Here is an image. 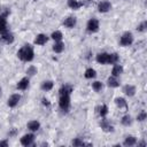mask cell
Listing matches in <instances>:
<instances>
[{
	"instance_id": "1",
	"label": "cell",
	"mask_w": 147,
	"mask_h": 147,
	"mask_svg": "<svg viewBox=\"0 0 147 147\" xmlns=\"http://www.w3.org/2000/svg\"><path fill=\"white\" fill-rule=\"evenodd\" d=\"M16 55L23 62H31L34 59V51H33V48H32L31 45L26 44V45H23L17 51V54Z\"/></svg>"
},
{
	"instance_id": "2",
	"label": "cell",
	"mask_w": 147,
	"mask_h": 147,
	"mask_svg": "<svg viewBox=\"0 0 147 147\" xmlns=\"http://www.w3.org/2000/svg\"><path fill=\"white\" fill-rule=\"evenodd\" d=\"M70 95L68 94H62L59 95V107L63 113H68L70 109Z\"/></svg>"
},
{
	"instance_id": "3",
	"label": "cell",
	"mask_w": 147,
	"mask_h": 147,
	"mask_svg": "<svg viewBox=\"0 0 147 147\" xmlns=\"http://www.w3.org/2000/svg\"><path fill=\"white\" fill-rule=\"evenodd\" d=\"M133 40H134L133 33L130 32V31H126L119 38V46H122V47H129V46H131L133 44Z\"/></svg>"
},
{
	"instance_id": "4",
	"label": "cell",
	"mask_w": 147,
	"mask_h": 147,
	"mask_svg": "<svg viewBox=\"0 0 147 147\" xmlns=\"http://www.w3.org/2000/svg\"><path fill=\"white\" fill-rule=\"evenodd\" d=\"M7 15H8V11L0 14V37L9 32V28L7 24Z\"/></svg>"
},
{
	"instance_id": "5",
	"label": "cell",
	"mask_w": 147,
	"mask_h": 147,
	"mask_svg": "<svg viewBox=\"0 0 147 147\" xmlns=\"http://www.w3.org/2000/svg\"><path fill=\"white\" fill-rule=\"evenodd\" d=\"M99 28H100V23H99V20L95 18V17H92L87 21V24H86V30L90 32V33H94V32H98L99 31Z\"/></svg>"
},
{
	"instance_id": "6",
	"label": "cell",
	"mask_w": 147,
	"mask_h": 147,
	"mask_svg": "<svg viewBox=\"0 0 147 147\" xmlns=\"http://www.w3.org/2000/svg\"><path fill=\"white\" fill-rule=\"evenodd\" d=\"M34 134L33 133H26V134H24L22 138H21V145H23V146H25V147H28V146H31V145H33V142H34Z\"/></svg>"
},
{
	"instance_id": "7",
	"label": "cell",
	"mask_w": 147,
	"mask_h": 147,
	"mask_svg": "<svg viewBox=\"0 0 147 147\" xmlns=\"http://www.w3.org/2000/svg\"><path fill=\"white\" fill-rule=\"evenodd\" d=\"M20 100H21V94L14 93V94H11V95L8 98V100H7V106H8L9 108H14V107H16V106L18 105Z\"/></svg>"
},
{
	"instance_id": "8",
	"label": "cell",
	"mask_w": 147,
	"mask_h": 147,
	"mask_svg": "<svg viewBox=\"0 0 147 147\" xmlns=\"http://www.w3.org/2000/svg\"><path fill=\"white\" fill-rule=\"evenodd\" d=\"M111 9V3L108 0H102L98 3V11L99 13H107Z\"/></svg>"
},
{
	"instance_id": "9",
	"label": "cell",
	"mask_w": 147,
	"mask_h": 147,
	"mask_svg": "<svg viewBox=\"0 0 147 147\" xmlns=\"http://www.w3.org/2000/svg\"><path fill=\"white\" fill-rule=\"evenodd\" d=\"M122 92H123L126 96L131 98V96H134V94H136L137 90H136V86H133V85H131V84H126V85H124V86H123Z\"/></svg>"
},
{
	"instance_id": "10",
	"label": "cell",
	"mask_w": 147,
	"mask_h": 147,
	"mask_svg": "<svg viewBox=\"0 0 147 147\" xmlns=\"http://www.w3.org/2000/svg\"><path fill=\"white\" fill-rule=\"evenodd\" d=\"M95 60L100 64H108L109 63V53H106V52L99 53V54H96Z\"/></svg>"
},
{
	"instance_id": "11",
	"label": "cell",
	"mask_w": 147,
	"mask_h": 147,
	"mask_svg": "<svg viewBox=\"0 0 147 147\" xmlns=\"http://www.w3.org/2000/svg\"><path fill=\"white\" fill-rule=\"evenodd\" d=\"M48 39H49V37H48L47 34H45V33H39V34L36 36L33 42H34L36 45H38V46H42V45H45V44L48 41Z\"/></svg>"
},
{
	"instance_id": "12",
	"label": "cell",
	"mask_w": 147,
	"mask_h": 147,
	"mask_svg": "<svg viewBox=\"0 0 147 147\" xmlns=\"http://www.w3.org/2000/svg\"><path fill=\"white\" fill-rule=\"evenodd\" d=\"M76 24H77V18H76L75 16H68V17H65V18L63 20V25H64L65 28H68V29L75 28Z\"/></svg>"
},
{
	"instance_id": "13",
	"label": "cell",
	"mask_w": 147,
	"mask_h": 147,
	"mask_svg": "<svg viewBox=\"0 0 147 147\" xmlns=\"http://www.w3.org/2000/svg\"><path fill=\"white\" fill-rule=\"evenodd\" d=\"M100 126L105 132H113L114 131V126L110 124V122L106 117H102V119L100 122Z\"/></svg>"
},
{
	"instance_id": "14",
	"label": "cell",
	"mask_w": 147,
	"mask_h": 147,
	"mask_svg": "<svg viewBox=\"0 0 147 147\" xmlns=\"http://www.w3.org/2000/svg\"><path fill=\"white\" fill-rule=\"evenodd\" d=\"M29 77H23L22 79L18 80V83L16 84V88L20 90V91H25L28 87H29Z\"/></svg>"
},
{
	"instance_id": "15",
	"label": "cell",
	"mask_w": 147,
	"mask_h": 147,
	"mask_svg": "<svg viewBox=\"0 0 147 147\" xmlns=\"http://www.w3.org/2000/svg\"><path fill=\"white\" fill-rule=\"evenodd\" d=\"M107 86L108 87H113V88H115V87H118L119 86V80H118V77H114V76H109L108 78H107Z\"/></svg>"
},
{
	"instance_id": "16",
	"label": "cell",
	"mask_w": 147,
	"mask_h": 147,
	"mask_svg": "<svg viewBox=\"0 0 147 147\" xmlns=\"http://www.w3.org/2000/svg\"><path fill=\"white\" fill-rule=\"evenodd\" d=\"M124 71V68L123 65L116 63V64H113V69H111V76L114 77H119Z\"/></svg>"
},
{
	"instance_id": "17",
	"label": "cell",
	"mask_w": 147,
	"mask_h": 147,
	"mask_svg": "<svg viewBox=\"0 0 147 147\" xmlns=\"http://www.w3.org/2000/svg\"><path fill=\"white\" fill-rule=\"evenodd\" d=\"M74 92V87L69 84H64L60 87L59 90V95H62V94H68V95H71V93Z\"/></svg>"
},
{
	"instance_id": "18",
	"label": "cell",
	"mask_w": 147,
	"mask_h": 147,
	"mask_svg": "<svg viewBox=\"0 0 147 147\" xmlns=\"http://www.w3.org/2000/svg\"><path fill=\"white\" fill-rule=\"evenodd\" d=\"M26 126H28V129H29L31 132H36V131H38V130L40 129V123H39L38 121H36V119H32V121L28 122Z\"/></svg>"
},
{
	"instance_id": "19",
	"label": "cell",
	"mask_w": 147,
	"mask_h": 147,
	"mask_svg": "<svg viewBox=\"0 0 147 147\" xmlns=\"http://www.w3.org/2000/svg\"><path fill=\"white\" fill-rule=\"evenodd\" d=\"M67 5H68L69 8L74 9V10H77V9H79L80 7H83L84 3L80 2L79 0H68V1H67Z\"/></svg>"
},
{
	"instance_id": "20",
	"label": "cell",
	"mask_w": 147,
	"mask_h": 147,
	"mask_svg": "<svg viewBox=\"0 0 147 147\" xmlns=\"http://www.w3.org/2000/svg\"><path fill=\"white\" fill-rule=\"evenodd\" d=\"M115 105L119 108V109H127V102L124 98L122 96H117L115 99Z\"/></svg>"
},
{
	"instance_id": "21",
	"label": "cell",
	"mask_w": 147,
	"mask_h": 147,
	"mask_svg": "<svg viewBox=\"0 0 147 147\" xmlns=\"http://www.w3.org/2000/svg\"><path fill=\"white\" fill-rule=\"evenodd\" d=\"M136 144H137V138L134 136H127L123 141V145L125 147H131V146H134Z\"/></svg>"
},
{
	"instance_id": "22",
	"label": "cell",
	"mask_w": 147,
	"mask_h": 147,
	"mask_svg": "<svg viewBox=\"0 0 147 147\" xmlns=\"http://www.w3.org/2000/svg\"><path fill=\"white\" fill-rule=\"evenodd\" d=\"M52 49H53V52H55L57 54L62 53L64 51V42H62V41H54V45H53Z\"/></svg>"
},
{
	"instance_id": "23",
	"label": "cell",
	"mask_w": 147,
	"mask_h": 147,
	"mask_svg": "<svg viewBox=\"0 0 147 147\" xmlns=\"http://www.w3.org/2000/svg\"><path fill=\"white\" fill-rule=\"evenodd\" d=\"M53 86H54L53 80H44V82L41 83V85H40V88H41L44 92H48V91H51V90L53 88Z\"/></svg>"
},
{
	"instance_id": "24",
	"label": "cell",
	"mask_w": 147,
	"mask_h": 147,
	"mask_svg": "<svg viewBox=\"0 0 147 147\" xmlns=\"http://www.w3.org/2000/svg\"><path fill=\"white\" fill-rule=\"evenodd\" d=\"M84 77H85L86 79H93V78H95V77H96V71H95V69H93V68H87V69L85 70V72H84Z\"/></svg>"
},
{
	"instance_id": "25",
	"label": "cell",
	"mask_w": 147,
	"mask_h": 147,
	"mask_svg": "<svg viewBox=\"0 0 147 147\" xmlns=\"http://www.w3.org/2000/svg\"><path fill=\"white\" fill-rule=\"evenodd\" d=\"M96 111L99 113V115L101 117H106L108 114V106L107 105H101L99 107H96Z\"/></svg>"
},
{
	"instance_id": "26",
	"label": "cell",
	"mask_w": 147,
	"mask_h": 147,
	"mask_svg": "<svg viewBox=\"0 0 147 147\" xmlns=\"http://www.w3.org/2000/svg\"><path fill=\"white\" fill-rule=\"evenodd\" d=\"M132 122H133V119H132L131 115H129V114L124 115V116L122 117V119H121V123H122V125H124V126H130V125L132 124Z\"/></svg>"
},
{
	"instance_id": "27",
	"label": "cell",
	"mask_w": 147,
	"mask_h": 147,
	"mask_svg": "<svg viewBox=\"0 0 147 147\" xmlns=\"http://www.w3.org/2000/svg\"><path fill=\"white\" fill-rule=\"evenodd\" d=\"M92 88H93L94 92L100 93V92L103 90V83H101V82H99V80H95V82L92 83Z\"/></svg>"
},
{
	"instance_id": "28",
	"label": "cell",
	"mask_w": 147,
	"mask_h": 147,
	"mask_svg": "<svg viewBox=\"0 0 147 147\" xmlns=\"http://www.w3.org/2000/svg\"><path fill=\"white\" fill-rule=\"evenodd\" d=\"M0 39H2L6 44H11L13 41H14V34L9 31L8 33H6V34H3V36H1L0 37Z\"/></svg>"
},
{
	"instance_id": "29",
	"label": "cell",
	"mask_w": 147,
	"mask_h": 147,
	"mask_svg": "<svg viewBox=\"0 0 147 147\" xmlns=\"http://www.w3.org/2000/svg\"><path fill=\"white\" fill-rule=\"evenodd\" d=\"M51 38H52L54 41H62L63 34H62V32H61V31L56 30V31L52 32V34H51Z\"/></svg>"
},
{
	"instance_id": "30",
	"label": "cell",
	"mask_w": 147,
	"mask_h": 147,
	"mask_svg": "<svg viewBox=\"0 0 147 147\" xmlns=\"http://www.w3.org/2000/svg\"><path fill=\"white\" fill-rule=\"evenodd\" d=\"M119 61V55L117 53H109V63L108 64H116Z\"/></svg>"
},
{
	"instance_id": "31",
	"label": "cell",
	"mask_w": 147,
	"mask_h": 147,
	"mask_svg": "<svg viewBox=\"0 0 147 147\" xmlns=\"http://www.w3.org/2000/svg\"><path fill=\"white\" fill-rule=\"evenodd\" d=\"M37 68L34 67V65H30L28 69H26V75H28V77H32V76H34L36 74H37Z\"/></svg>"
},
{
	"instance_id": "32",
	"label": "cell",
	"mask_w": 147,
	"mask_h": 147,
	"mask_svg": "<svg viewBox=\"0 0 147 147\" xmlns=\"http://www.w3.org/2000/svg\"><path fill=\"white\" fill-rule=\"evenodd\" d=\"M71 145H72V146H85V145H90V144L84 142L83 139H80V138H75V139L71 141Z\"/></svg>"
},
{
	"instance_id": "33",
	"label": "cell",
	"mask_w": 147,
	"mask_h": 147,
	"mask_svg": "<svg viewBox=\"0 0 147 147\" xmlns=\"http://www.w3.org/2000/svg\"><path fill=\"white\" fill-rule=\"evenodd\" d=\"M137 30H138V32H145L147 30V22L146 21H142L140 24H138Z\"/></svg>"
},
{
	"instance_id": "34",
	"label": "cell",
	"mask_w": 147,
	"mask_h": 147,
	"mask_svg": "<svg viewBox=\"0 0 147 147\" xmlns=\"http://www.w3.org/2000/svg\"><path fill=\"white\" fill-rule=\"evenodd\" d=\"M146 118H147V114H146L145 110H141V111L137 115V121H138V122H144Z\"/></svg>"
},
{
	"instance_id": "35",
	"label": "cell",
	"mask_w": 147,
	"mask_h": 147,
	"mask_svg": "<svg viewBox=\"0 0 147 147\" xmlns=\"http://www.w3.org/2000/svg\"><path fill=\"white\" fill-rule=\"evenodd\" d=\"M41 102H42V105H44V106H46V107H49V106H51L49 100H48V99H46V98H42V99H41Z\"/></svg>"
},
{
	"instance_id": "36",
	"label": "cell",
	"mask_w": 147,
	"mask_h": 147,
	"mask_svg": "<svg viewBox=\"0 0 147 147\" xmlns=\"http://www.w3.org/2000/svg\"><path fill=\"white\" fill-rule=\"evenodd\" d=\"M136 145H138V147H146V141L145 140H141V141H137V144Z\"/></svg>"
},
{
	"instance_id": "37",
	"label": "cell",
	"mask_w": 147,
	"mask_h": 147,
	"mask_svg": "<svg viewBox=\"0 0 147 147\" xmlns=\"http://www.w3.org/2000/svg\"><path fill=\"white\" fill-rule=\"evenodd\" d=\"M8 146V141L7 140H1L0 141V147H7Z\"/></svg>"
},
{
	"instance_id": "38",
	"label": "cell",
	"mask_w": 147,
	"mask_h": 147,
	"mask_svg": "<svg viewBox=\"0 0 147 147\" xmlns=\"http://www.w3.org/2000/svg\"><path fill=\"white\" fill-rule=\"evenodd\" d=\"M1 95H2V88L0 87V96H1Z\"/></svg>"
}]
</instances>
